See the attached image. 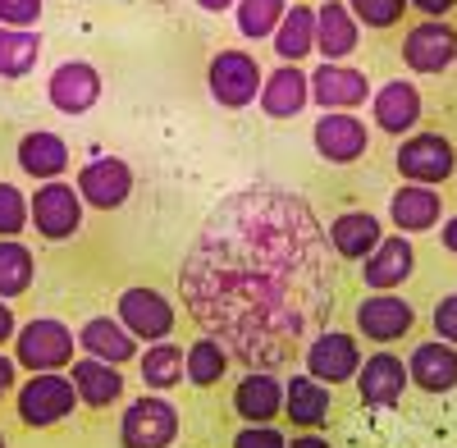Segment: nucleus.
<instances>
[{"label": "nucleus", "instance_id": "cd10ccee", "mask_svg": "<svg viewBox=\"0 0 457 448\" xmlns=\"http://www.w3.org/2000/svg\"><path fill=\"white\" fill-rule=\"evenodd\" d=\"M183 370H187V348H179V344H170V339L146 344V348L137 353V376H142V385H146L151 394H170V389L187 385Z\"/></svg>", "mask_w": 457, "mask_h": 448}, {"label": "nucleus", "instance_id": "c85d7f7f", "mask_svg": "<svg viewBox=\"0 0 457 448\" xmlns=\"http://www.w3.org/2000/svg\"><path fill=\"white\" fill-rule=\"evenodd\" d=\"M270 46L279 55V64H302L307 55H316V5H288Z\"/></svg>", "mask_w": 457, "mask_h": 448}, {"label": "nucleus", "instance_id": "58836bf2", "mask_svg": "<svg viewBox=\"0 0 457 448\" xmlns=\"http://www.w3.org/2000/svg\"><path fill=\"white\" fill-rule=\"evenodd\" d=\"M14 389H19V361H14V353H0V402Z\"/></svg>", "mask_w": 457, "mask_h": 448}, {"label": "nucleus", "instance_id": "6ab92c4d", "mask_svg": "<svg viewBox=\"0 0 457 448\" xmlns=\"http://www.w3.org/2000/svg\"><path fill=\"white\" fill-rule=\"evenodd\" d=\"M234 417L243 426H275L284 417V380L270 370H252L234 385Z\"/></svg>", "mask_w": 457, "mask_h": 448}, {"label": "nucleus", "instance_id": "5701e85b", "mask_svg": "<svg viewBox=\"0 0 457 448\" xmlns=\"http://www.w3.org/2000/svg\"><path fill=\"white\" fill-rule=\"evenodd\" d=\"M69 380L79 389V402L92 407V412H110L124 398V370L110 361H96V357H83V353L69 366Z\"/></svg>", "mask_w": 457, "mask_h": 448}, {"label": "nucleus", "instance_id": "f8f14e48", "mask_svg": "<svg viewBox=\"0 0 457 448\" xmlns=\"http://www.w3.org/2000/svg\"><path fill=\"white\" fill-rule=\"evenodd\" d=\"M370 124L379 129V133H389V137H407V133H416V124H421V115H426V101H421V87H416L411 79H389V83H379L375 92H370Z\"/></svg>", "mask_w": 457, "mask_h": 448}, {"label": "nucleus", "instance_id": "4c0bfd02", "mask_svg": "<svg viewBox=\"0 0 457 448\" xmlns=\"http://www.w3.org/2000/svg\"><path fill=\"white\" fill-rule=\"evenodd\" d=\"M234 448H288V435H279L275 426H243L234 435Z\"/></svg>", "mask_w": 457, "mask_h": 448}, {"label": "nucleus", "instance_id": "e433bc0d", "mask_svg": "<svg viewBox=\"0 0 457 448\" xmlns=\"http://www.w3.org/2000/svg\"><path fill=\"white\" fill-rule=\"evenodd\" d=\"M430 329L439 334L444 344L457 348V293H444L439 303H435V311H430Z\"/></svg>", "mask_w": 457, "mask_h": 448}, {"label": "nucleus", "instance_id": "412c9836", "mask_svg": "<svg viewBox=\"0 0 457 448\" xmlns=\"http://www.w3.org/2000/svg\"><path fill=\"white\" fill-rule=\"evenodd\" d=\"M312 101L320 110H361L370 101V79L353 64H320L312 69Z\"/></svg>", "mask_w": 457, "mask_h": 448}, {"label": "nucleus", "instance_id": "ea45409f", "mask_svg": "<svg viewBox=\"0 0 457 448\" xmlns=\"http://www.w3.org/2000/svg\"><path fill=\"white\" fill-rule=\"evenodd\" d=\"M453 5H457V0H411V10L421 14V19H448Z\"/></svg>", "mask_w": 457, "mask_h": 448}, {"label": "nucleus", "instance_id": "2eb2a0df", "mask_svg": "<svg viewBox=\"0 0 457 448\" xmlns=\"http://www.w3.org/2000/svg\"><path fill=\"white\" fill-rule=\"evenodd\" d=\"M416 247L407 234H385L379 238V247L361 261V284L370 293H398L411 275H416Z\"/></svg>", "mask_w": 457, "mask_h": 448}, {"label": "nucleus", "instance_id": "c756f323", "mask_svg": "<svg viewBox=\"0 0 457 448\" xmlns=\"http://www.w3.org/2000/svg\"><path fill=\"white\" fill-rule=\"evenodd\" d=\"M42 60V37L37 28H0V79L19 83Z\"/></svg>", "mask_w": 457, "mask_h": 448}, {"label": "nucleus", "instance_id": "dca6fc26", "mask_svg": "<svg viewBox=\"0 0 457 448\" xmlns=\"http://www.w3.org/2000/svg\"><path fill=\"white\" fill-rule=\"evenodd\" d=\"M312 105V73L302 64H275L261 83L256 110L265 120H297Z\"/></svg>", "mask_w": 457, "mask_h": 448}, {"label": "nucleus", "instance_id": "2f4dec72", "mask_svg": "<svg viewBox=\"0 0 457 448\" xmlns=\"http://www.w3.org/2000/svg\"><path fill=\"white\" fill-rule=\"evenodd\" d=\"M284 10H288V0H238L234 28H238V37H247V42H270Z\"/></svg>", "mask_w": 457, "mask_h": 448}, {"label": "nucleus", "instance_id": "b1692460", "mask_svg": "<svg viewBox=\"0 0 457 448\" xmlns=\"http://www.w3.org/2000/svg\"><path fill=\"white\" fill-rule=\"evenodd\" d=\"M334 412V389L312 380L307 370L284 380V417L297 426V430H320Z\"/></svg>", "mask_w": 457, "mask_h": 448}, {"label": "nucleus", "instance_id": "bb28decb", "mask_svg": "<svg viewBox=\"0 0 457 448\" xmlns=\"http://www.w3.org/2000/svg\"><path fill=\"white\" fill-rule=\"evenodd\" d=\"M379 238H385V220H379L375 211H343L329 220V243L343 261H366Z\"/></svg>", "mask_w": 457, "mask_h": 448}, {"label": "nucleus", "instance_id": "9b49d317", "mask_svg": "<svg viewBox=\"0 0 457 448\" xmlns=\"http://www.w3.org/2000/svg\"><path fill=\"white\" fill-rule=\"evenodd\" d=\"M114 316H120V325L133 334L137 344H161L179 325V311H174V303L161 288H124Z\"/></svg>", "mask_w": 457, "mask_h": 448}, {"label": "nucleus", "instance_id": "20e7f679", "mask_svg": "<svg viewBox=\"0 0 457 448\" xmlns=\"http://www.w3.org/2000/svg\"><path fill=\"white\" fill-rule=\"evenodd\" d=\"M28 224L37 229L42 243H64L83 229V197L73 183L51 178V183H37L32 197H28Z\"/></svg>", "mask_w": 457, "mask_h": 448}, {"label": "nucleus", "instance_id": "9d476101", "mask_svg": "<svg viewBox=\"0 0 457 448\" xmlns=\"http://www.w3.org/2000/svg\"><path fill=\"white\" fill-rule=\"evenodd\" d=\"M312 146L329 165H357L370 152V124L353 110H325L312 124Z\"/></svg>", "mask_w": 457, "mask_h": 448}, {"label": "nucleus", "instance_id": "37998d69", "mask_svg": "<svg viewBox=\"0 0 457 448\" xmlns=\"http://www.w3.org/2000/svg\"><path fill=\"white\" fill-rule=\"evenodd\" d=\"M439 243H444V252L457 256V215H448V220L439 224Z\"/></svg>", "mask_w": 457, "mask_h": 448}, {"label": "nucleus", "instance_id": "c9c22d12", "mask_svg": "<svg viewBox=\"0 0 457 448\" xmlns=\"http://www.w3.org/2000/svg\"><path fill=\"white\" fill-rule=\"evenodd\" d=\"M46 14V0H0V28H37Z\"/></svg>", "mask_w": 457, "mask_h": 448}, {"label": "nucleus", "instance_id": "f704fd0d", "mask_svg": "<svg viewBox=\"0 0 457 448\" xmlns=\"http://www.w3.org/2000/svg\"><path fill=\"white\" fill-rule=\"evenodd\" d=\"M28 224V197L14 188V183H0V238H19Z\"/></svg>", "mask_w": 457, "mask_h": 448}, {"label": "nucleus", "instance_id": "473e14b6", "mask_svg": "<svg viewBox=\"0 0 457 448\" xmlns=\"http://www.w3.org/2000/svg\"><path fill=\"white\" fill-rule=\"evenodd\" d=\"M187 385L193 389H211L228 376V353L220 348V339H197L193 348H187Z\"/></svg>", "mask_w": 457, "mask_h": 448}, {"label": "nucleus", "instance_id": "393cba45", "mask_svg": "<svg viewBox=\"0 0 457 448\" xmlns=\"http://www.w3.org/2000/svg\"><path fill=\"white\" fill-rule=\"evenodd\" d=\"M14 161L19 170L32 178V183H51V178H64L69 170V142L60 133H46V129H32L19 137L14 146Z\"/></svg>", "mask_w": 457, "mask_h": 448}, {"label": "nucleus", "instance_id": "f3484780", "mask_svg": "<svg viewBox=\"0 0 457 448\" xmlns=\"http://www.w3.org/2000/svg\"><path fill=\"white\" fill-rule=\"evenodd\" d=\"M389 224H394V234H407V238L439 229L444 224V193L426 188V183H403L389 197Z\"/></svg>", "mask_w": 457, "mask_h": 448}, {"label": "nucleus", "instance_id": "f257e3e1", "mask_svg": "<svg viewBox=\"0 0 457 448\" xmlns=\"http://www.w3.org/2000/svg\"><path fill=\"white\" fill-rule=\"evenodd\" d=\"M79 389H73L69 370H37V376L19 380L14 389V417L28 430H51L79 412Z\"/></svg>", "mask_w": 457, "mask_h": 448}, {"label": "nucleus", "instance_id": "4468645a", "mask_svg": "<svg viewBox=\"0 0 457 448\" xmlns=\"http://www.w3.org/2000/svg\"><path fill=\"white\" fill-rule=\"evenodd\" d=\"M73 188H79L83 206H92V211H120L133 197V165L120 156H96L79 170Z\"/></svg>", "mask_w": 457, "mask_h": 448}, {"label": "nucleus", "instance_id": "49530a36", "mask_svg": "<svg viewBox=\"0 0 457 448\" xmlns=\"http://www.w3.org/2000/svg\"><path fill=\"white\" fill-rule=\"evenodd\" d=\"M0 448H10V444H5V435H0Z\"/></svg>", "mask_w": 457, "mask_h": 448}, {"label": "nucleus", "instance_id": "c03bdc74", "mask_svg": "<svg viewBox=\"0 0 457 448\" xmlns=\"http://www.w3.org/2000/svg\"><path fill=\"white\" fill-rule=\"evenodd\" d=\"M193 5H197L202 14H228V10L238 5V0H193Z\"/></svg>", "mask_w": 457, "mask_h": 448}, {"label": "nucleus", "instance_id": "a878e982", "mask_svg": "<svg viewBox=\"0 0 457 448\" xmlns=\"http://www.w3.org/2000/svg\"><path fill=\"white\" fill-rule=\"evenodd\" d=\"M79 353L110 361V366H129V361H137V339L120 325V316H92L79 329Z\"/></svg>", "mask_w": 457, "mask_h": 448}, {"label": "nucleus", "instance_id": "72a5a7b5", "mask_svg": "<svg viewBox=\"0 0 457 448\" xmlns=\"http://www.w3.org/2000/svg\"><path fill=\"white\" fill-rule=\"evenodd\" d=\"M343 5L353 10V19H357L361 28H375V32H389V28H398V23L407 19V10H411V0H343Z\"/></svg>", "mask_w": 457, "mask_h": 448}, {"label": "nucleus", "instance_id": "1a4fd4ad", "mask_svg": "<svg viewBox=\"0 0 457 448\" xmlns=\"http://www.w3.org/2000/svg\"><path fill=\"white\" fill-rule=\"evenodd\" d=\"M403 64L421 79H435V73H448V64H457V28L448 19H421L411 23L403 46H398Z\"/></svg>", "mask_w": 457, "mask_h": 448}, {"label": "nucleus", "instance_id": "a19ab883", "mask_svg": "<svg viewBox=\"0 0 457 448\" xmlns=\"http://www.w3.org/2000/svg\"><path fill=\"white\" fill-rule=\"evenodd\" d=\"M14 334H19V320H14V307L0 297V348H10L14 344Z\"/></svg>", "mask_w": 457, "mask_h": 448}, {"label": "nucleus", "instance_id": "aec40b11", "mask_svg": "<svg viewBox=\"0 0 457 448\" xmlns=\"http://www.w3.org/2000/svg\"><path fill=\"white\" fill-rule=\"evenodd\" d=\"M361 46V23L343 0H320L316 5V55L325 64H343Z\"/></svg>", "mask_w": 457, "mask_h": 448}, {"label": "nucleus", "instance_id": "0eeeda50", "mask_svg": "<svg viewBox=\"0 0 457 448\" xmlns=\"http://www.w3.org/2000/svg\"><path fill=\"white\" fill-rule=\"evenodd\" d=\"M353 325H357V339L394 348V344H403V339L416 334V307H411V297H403V293H370V297L357 303Z\"/></svg>", "mask_w": 457, "mask_h": 448}, {"label": "nucleus", "instance_id": "4be33fe9", "mask_svg": "<svg viewBox=\"0 0 457 448\" xmlns=\"http://www.w3.org/2000/svg\"><path fill=\"white\" fill-rule=\"evenodd\" d=\"M407 385H416L421 394H453L457 389V348L444 339L416 344L407 357Z\"/></svg>", "mask_w": 457, "mask_h": 448}, {"label": "nucleus", "instance_id": "79ce46f5", "mask_svg": "<svg viewBox=\"0 0 457 448\" xmlns=\"http://www.w3.org/2000/svg\"><path fill=\"white\" fill-rule=\"evenodd\" d=\"M288 448H334V444L316 430H297V439H288Z\"/></svg>", "mask_w": 457, "mask_h": 448}, {"label": "nucleus", "instance_id": "a211bd4d", "mask_svg": "<svg viewBox=\"0 0 457 448\" xmlns=\"http://www.w3.org/2000/svg\"><path fill=\"white\" fill-rule=\"evenodd\" d=\"M353 385H357V398L366 407H394L407 394V361L389 348H379V353L361 357V370Z\"/></svg>", "mask_w": 457, "mask_h": 448}, {"label": "nucleus", "instance_id": "ddd939ff", "mask_svg": "<svg viewBox=\"0 0 457 448\" xmlns=\"http://www.w3.org/2000/svg\"><path fill=\"white\" fill-rule=\"evenodd\" d=\"M46 101L69 120H83L101 101V69L87 60H60L46 79Z\"/></svg>", "mask_w": 457, "mask_h": 448}, {"label": "nucleus", "instance_id": "423d86ee", "mask_svg": "<svg viewBox=\"0 0 457 448\" xmlns=\"http://www.w3.org/2000/svg\"><path fill=\"white\" fill-rule=\"evenodd\" d=\"M183 421H179V407L165 398V394H142L124 407L120 417V439L124 448H174Z\"/></svg>", "mask_w": 457, "mask_h": 448}, {"label": "nucleus", "instance_id": "a18cd8bd", "mask_svg": "<svg viewBox=\"0 0 457 448\" xmlns=\"http://www.w3.org/2000/svg\"><path fill=\"white\" fill-rule=\"evenodd\" d=\"M156 5H179V0H156Z\"/></svg>", "mask_w": 457, "mask_h": 448}, {"label": "nucleus", "instance_id": "7ed1b4c3", "mask_svg": "<svg viewBox=\"0 0 457 448\" xmlns=\"http://www.w3.org/2000/svg\"><path fill=\"white\" fill-rule=\"evenodd\" d=\"M261 83H265L261 60L252 51H243V46L215 51L211 64H206V87H211L220 110H247V105H256Z\"/></svg>", "mask_w": 457, "mask_h": 448}, {"label": "nucleus", "instance_id": "f03ea898", "mask_svg": "<svg viewBox=\"0 0 457 448\" xmlns=\"http://www.w3.org/2000/svg\"><path fill=\"white\" fill-rule=\"evenodd\" d=\"M10 353L28 376H37V370H69L79 361V334L55 316H37V320L19 325Z\"/></svg>", "mask_w": 457, "mask_h": 448}, {"label": "nucleus", "instance_id": "6e6552de", "mask_svg": "<svg viewBox=\"0 0 457 448\" xmlns=\"http://www.w3.org/2000/svg\"><path fill=\"white\" fill-rule=\"evenodd\" d=\"M361 339L348 329H325L316 334V339L307 344V357H302V366H307V376L329 385V389H343V385H353L357 380V370H361Z\"/></svg>", "mask_w": 457, "mask_h": 448}, {"label": "nucleus", "instance_id": "39448f33", "mask_svg": "<svg viewBox=\"0 0 457 448\" xmlns=\"http://www.w3.org/2000/svg\"><path fill=\"white\" fill-rule=\"evenodd\" d=\"M394 170L403 183H426L439 188L457 174V146L444 133H407L394 152Z\"/></svg>", "mask_w": 457, "mask_h": 448}, {"label": "nucleus", "instance_id": "7c9ffc66", "mask_svg": "<svg viewBox=\"0 0 457 448\" xmlns=\"http://www.w3.org/2000/svg\"><path fill=\"white\" fill-rule=\"evenodd\" d=\"M37 279V256L32 247H23L19 238H0V297L5 303H14V297H23Z\"/></svg>", "mask_w": 457, "mask_h": 448}]
</instances>
